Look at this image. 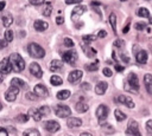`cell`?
<instances>
[{
	"instance_id": "48",
	"label": "cell",
	"mask_w": 152,
	"mask_h": 136,
	"mask_svg": "<svg viewBox=\"0 0 152 136\" xmlns=\"http://www.w3.org/2000/svg\"><path fill=\"white\" fill-rule=\"evenodd\" d=\"M81 89H82V90H89V89H90V84L87 83V82H84V83L81 84Z\"/></svg>"
},
{
	"instance_id": "4",
	"label": "cell",
	"mask_w": 152,
	"mask_h": 136,
	"mask_svg": "<svg viewBox=\"0 0 152 136\" xmlns=\"http://www.w3.org/2000/svg\"><path fill=\"white\" fill-rule=\"evenodd\" d=\"M108 116V106L104 104H101L97 106L96 109V117L99 121L100 125H103V123H106V118Z\"/></svg>"
},
{
	"instance_id": "25",
	"label": "cell",
	"mask_w": 152,
	"mask_h": 136,
	"mask_svg": "<svg viewBox=\"0 0 152 136\" xmlns=\"http://www.w3.org/2000/svg\"><path fill=\"white\" fill-rule=\"evenodd\" d=\"M70 95H71V92H70L69 90H61V91L57 92L56 97H57L58 99H61V101H64V99H68V98L70 97Z\"/></svg>"
},
{
	"instance_id": "14",
	"label": "cell",
	"mask_w": 152,
	"mask_h": 136,
	"mask_svg": "<svg viewBox=\"0 0 152 136\" xmlns=\"http://www.w3.org/2000/svg\"><path fill=\"white\" fill-rule=\"evenodd\" d=\"M118 102L119 103H121V104H125L127 108H129V109H132V108H134V102L129 98V97H127V96H125V95H120V96H118Z\"/></svg>"
},
{
	"instance_id": "15",
	"label": "cell",
	"mask_w": 152,
	"mask_h": 136,
	"mask_svg": "<svg viewBox=\"0 0 152 136\" xmlns=\"http://www.w3.org/2000/svg\"><path fill=\"white\" fill-rule=\"evenodd\" d=\"M84 12H86V6H82V5L76 6V7L72 9V12H71V19H72V20L77 19V18L81 17Z\"/></svg>"
},
{
	"instance_id": "13",
	"label": "cell",
	"mask_w": 152,
	"mask_h": 136,
	"mask_svg": "<svg viewBox=\"0 0 152 136\" xmlns=\"http://www.w3.org/2000/svg\"><path fill=\"white\" fill-rule=\"evenodd\" d=\"M33 91L36 92V95H37L38 97H46V96L49 95V91H48L46 86L43 85V84H37V85L34 86Z\"/></svg>"
},
{
	"instance_id": "11",
	"label": "cell",
	"mask_w": 152,
	"mask_h": 136,
	"mask_svg": "<svg viewBox=\"0 0 152 136\" xmlns=\"http://www.w3.org/2000/svg\"><path fill=\"white\" fill-rule=\"evenodd\" d=\"M11 70H13V69H12V64L10 61V58H4L1 60V64H0V71H1V73H4V75L10 73Z\"/></svg>"
},
{
	"instance_id": "51",
	"label": "cell",
	"mask_w": 152,
	"mask_h": 136,
	"mask_svg": "<svg viewBox=\"0 0 152 136\" xmlns=\"http://www.w3.org/2000/svg\"><path fill=\"white\" fill-rule=\"evenodd\" d=\"M7 135H8L7 130L5 128H0V136H7Z\"/></svg>"
},
{
	"instance_id": "52",
	"label": "cell",
	"mask_w": 152,
	"mask_h": 136,
	"mask_svg": "<svg viewBox=\"0 0 152 136\" xmlns=\"http://www.w3.org/2000/svg\"><path fill=\"white\" fill-rule=\"evenodd\" d=\"M7 43H8V41H7L6 39H2V40H1V47H2V48L6 47V44H7Z\"/></svg>"
},
{
	"instance_id": "40",
	"label": "cell",
	"mask_w": 152,
	"mask_h": 136,
	"mask_svg": "<svg viewBox=\"0 0 152 136\" xmlns=\"http://www.w3.org/2000/svg\"><path fill=\"white\" fill-rule=\"evenodd\" d=\"M145 26H146L145 22H135V24H134V28L138 30V31H142V30L145 28Z\"/></svg>"
},
{
	"instance_id": "55",
	"label": "cell",
	"mask_w": 152,
	"mask_h": 136,
	"mask_svg": "<svg viewBox=\"0 0 152 136\" xmlns=\"http://www.w3.org/2000/svg\"><path fill=\"white\" fill-rule=\"evenodd\" d=\"M128 30H129V25H127L125 28H122V32H124V33H126V32H128Z\"/></svg>"
},
{
	"instance_id": "35",
	"label": "cell",
	"mask_w": 152,
	"mask_h": 136,
	"mask_svg": "<svg viewBox=\"0 0 152 136\" xmlns=\"http://www.w3.org/2000/svg\"><path fill=\"white\" fill-rule=\"evenodd\" d=\"M83 41H86V44H89L91 41H94L96 39V35H93V34H87V35H83L82 37Z\"/></svg>"
},
{
	"instance_id": "44",
	"label": "cell",
	"mask_w": 152,
	"mask_h": 136,
	"mask_svg": "<svg viewBox=\"0 0 152 136\" xmlns=\"http://www.w3.org/2000/svg\"><path fill=\"white\" fill-rule=\"evenodd\" d=\"M28 2H30L31 5H34V6H39V5L44 4V2H45V0H28Z\"/></svg>"
},
{
	"instance_id": "27",
	"label": "cell",
	"mask_w": 152,
	"mask_h": 136,
	"mask_svg": "<svg viewBox=\"0 0 152 136\" xmlns=\"http://www.w3.org/2000/svg\"><path fill=\"white\" fill-rule=\"evenodd\" d=\"M11 85H13V86H17V88H24L25 86V82L23 80V79H19V78H17V77H14V78H12V80H11Z\"/></svg>"
},
{
	"instance_id": "18",
	"label": "cell",
	"mask_w": 152,
	"mask_h": 136,
	"mask_svg": "<svg viewBox=\"0 0 152 136\" xmlns=\"http://www.w3.org/2000/svg\"><path fill=\"white\" fill-rule=\"evenodd\" d=\"M135 59H137V61H138L139 64H145V63L147 61V52L144 51V50L139 51V52L135 54Z\"/></svg>"
},
{
	"instance_id": "6",
	"label": "cell",
	"mask_w": 152,
	"mask_h": 136,
	"mask_svg": "<svg viewBox=\"0 0 152 136\" xmlns=\"http://www.w3.org/2000/svg\"><path fill=\"white\" fill-rule=\"evenodd\" d=\"M62 59H63L64 63H66L69 65H75V63L77 60V52L74 51V50L66 51L62 54Z\"/></svg>"
},
{
	"instance_id": "56",
	"label": "cell",
	"mask_w": 152,
	"mask_h": 136,
	"mask_svg": "<svg viewBox=\"0 0 152 136\" xmlns=\"http://www.w3.org/2000/svg\"><path fill=\"white\" fill-rule=\"evenodd\" d=\"M80 136H93V135H91L90 132H82Z\"/></svg>"
},
{
	"instance_id": "43",
	"label": "cell",
	"mask_w": 152,
	"mask_h": 136,
	"mask_svg": "<svg viewBox=\"0 0 152 136\" xmlns=\"http://www.w3.org/2000/svg\"><path fill=\"white\" fill-rule=\"evenodd\" d=\"M102 73H103L106 77H112V75H113L112 70H110V69H108V67H104V69L102 70Z\"/></svg>"
},
{
	"instance_id": "42",
	"label": "cell",
	"mask_w": 152,
	"mask_h": 136,
	"mask_svg": "<svg viewBox=\"0 0 152 136\" xmlns=\"http://www.w3.org/2000/svg\"><path fill=\"white\" fill-rule=\"evenodd\" d=\"M113 45H114L115 47H119V48H120V47H122V46L125 45V41H124L122 39H116V40L114 41V44H113Z\"/></svg>"
},
{
	"instance_id": "47",
	"label": "cell",
	"mask_w": 152,
	"mask_h": 136,
	"mask_svg": "<svg viewBox=\"0 0 152 136\" xmlns=\"http://www.w3.org/2000/svg\"><path fill=\"white\" fill-rule=\"evenodd\" d=\"M64 22V18L62 17V15H58L57 18H56V24L57 25H62Z\"/></svg>"
},
{
	"instance_id": "19",
	"label": "cell",
	"mask_w": 152,
	"mask_h": 136,
	"mask_svg": "<svg viewBox=\"0 0 152 136\" xmlns=\"http://www.w3.org/2000/svg\"><path fill=\"white\" fill-rule=\"evenodd\" d=\"M144 83H145V88H146L147 92L152 93V76L150 73H146L144 76Z\"/></svg>"
},
{
	"instance_id": "41",
	"label": "cell",
	"mask_w": 152,
	"mask_h": 136,
	"mask_svg": "<svg viewBox=\"0 0 152 136\" xmlns=\"http://www.w3.org/2000/svg\"><path fill=\"white\" fill-rule=\"evenodd\" d=\"M25 96H26V98H27V99H31V101H34V99H37V98H38V96L36 95V92H34V91H33V92H27Z\"/></svg>"
},
{
	"instance_id": "38",
	"label": "cell",
	"mask_w": 152,
	"mask_h": 136,
	"mask_svg": "<svg viewBox=\"0 0 152 136\" xmlns=\"http://www.w3.org/2000/svg\"><path fill=\"white\" fill-rule=\"evenodd\" d=\"M97 69H99L97 61H96V63H90V64L87 65V70H88V71H96Z\"/></svg>"
},
{
	"instance_id": "57",
	"label": "cell",
	"mask_w": 152,
	"mask_h": 136,
	"mask_svg": "<svg viewBox=\"0 0 152 136\" xmlns=\"http://www.w3.org/2000/svg\"><path fill=\"white\" fill-rule=\"evenodd\" d=\"M148 19H150V22H151V24H152V18H151V17H150V18H148Z\"/></svg>"
},
{
	"instance_id": "23",
	"label": "cell",
	"mask_w": 152,
	"mask_h": 136,
	"mask_svg": "<svg viewBox=\"0 0 152 136\" xmlns=\"http://www.w3.org/2000/svg\"><path fill=\"white\" fill-rule=\"evenodd\" d=\"M1 20H2V25H4L5 27H8V26H11L12 22H13V17H12V14L6 13V14L2 15Z\"/></svg>"
},
{
	"instance_id": "30",
	"label": "cell",
	"mask_w": 152,
	"mask_h": 136,
	"mask_svg": "<svg viewBox=\"0 0 152 136\" xmlns=\"http://www.w3.org/2000/svg\"><path fill=\"white\" fill-rule=\"evenodd\" d=\"M51 13H52V4L51 2H46L45 7L43 9V14H44V17H50Z\"/></svg>"
},
{
	"instance_id": "54",
	"label": "cell",
	"mask_w": 152,
	"mask_h": 136,
	"mask_svg": "<svg viewBox=\"0 0 152 136\" xmlns=\"http://www.w3.org/2000/svg\"><path fill=\"white\" fill-rule=\"evenodd\" d=\"M5 4H6V2H5L4 0L0 2V9H1V11H2V9H4V7H5Z\"/></svg>"
},
{
	"instance_id": "49",
	"label": "cell",
	"mask_w": 152,
	"mask_h": 136,
	"mask_svg": "<svg viewBox=\"0 0 152 136\" xmlns=\"http://www.w3.org/2000/svg\"><path fill=\"white\" fill-rule=\"evenodd\" d=\"M64 1H65L66 5H72V4H78V2H81L82 0H64Z\"/></svg>"
},
{
	"instance_id": "12",
	"label": "cell",
	"mask_w": 152,
	"mask_h": 136,
	"mask_svg": "<svg viewBox=\"0 0 152 136\" xmlns=\"http://www.w3.org/2000/svg\"><path fill=\"white\" fill-rule=\"evenodd\" d=\"M30 72H31L32 76H34L36 78H42V76H43L42 67H40L39 64H37V63H31V64H30Z\"/></svg>"
},
{
	"instance_id": "28",
	"label": "cell",
	"mask_w": 152,
	"mask_h": 136,
	"mask_svg": "<svg viewBox=\"0 0 152 136\" xmlns=\"http://www.w3.org/2000/svg\"><path fill=\"white\" fill-rule=\"evenodd\" d=\"M137 14L138 17H142V18H150V12L147 8L145 7H140L138 11H137Z\"/></svg>"
},
{
	"instance_id": "46",
	"label": "cell",
	"mask_w": 152,
	"mask_h": 136,
	"mask_svg": "<svg viewBox=\"0 0 152 136\" xmlns=\"http://www.w3.org/2000/svg\"><path fill=\"white\" fill-rule=\"evenodd\" d=\"M146 129L148 132H152V119H148L146 122Z\"/></svg>"
},
{
	"instance_id": "3",
	"label": "cell",
	"mask_w": 152,
	"mask_h": 136,
	"mask_svg": "<svg viewBox=\"0 0 152 136\" xmlns=\"http://www.w3.org/2000/svg\"><path fill=\"white\" fill-rule=\"evenodd\" d=\"M27 51H28L30 56L33 57V58H43L45 56L44 48L42 46H39L38 44H36V43H31L27 47Z\"/></svg>"
},
{
	"instance_id": "29",
	"label": "cell",
	"mask_w": 152,
	"mask_h": 136,
	"mask_svg": "<svg viewBox=\"0 0 152 136\" xmlns=\"http://www.w3.org/2000/svg\"><path fill=\"white\" fill-rule=\"evenodd\" d=\"M50 83H51L52 85L57 86V85H61V84L63 83V80H62V78H61L59 76L53 75V76H51V78H50Z\"/></svg>"
},
{
	"instance_id": "5",
	"label": "cell",
	"mask_w": 152,
	"mask_h": 136,
	"mask_svg": "<svg viewBox=\"0 0 152 136\" xmlns=\"http://www.w3.org/2000/svg\"><path fill=\"white\" fill-rule=\"evenodd\" d=\"M126 135L127 136H141L137 121H134V119H129L128 121L127 129H126Z\"/></svg>"
},
{
	"instance_id": "1",
	"label": "cell",
	"mask_w": 152,
	"mask_h": 136,
	"mask_svg": "<svg viewBox=\"0 0 152 136\" xmlns=\"http://www.w3.org/2000/svg\"><path fill=\"white\" fill-rule=\"evenodd\" d=\"M124 89L126 91H129V92H133V93H138V90H139V79H138V76L134 73V72H131L125 82V85H124Z\"/></svg>"
},
{
	"instance_id": "37",
	"label": "cell",
	"mask_w": 152,
	"mask_h": 136,
	"mask_svg": "<svg viewBox=\"0 0 152 136\" xmlns=\"http://www.w3.org/2000/svg\"><path fill=\"white\" fill-rule=\"evenodd\" d=\"M103 132L104 134H113L114 132V128L110 125V124H106L103 125Z\"/></svg>"
},
{
	"instance_id": "33",
	"label": "cell",
	"mask_w": 152,
	"mask_h": 136,
	"mask_svg": "<svg viewBox=\"0 0 152 136\" xmlns=\"http://www.w3.org/2000/svg\"><path fill=\"white\" fill-rule=\"evenodd\" d=\"M23 135L24 136H40V134L37 129H27V130L24 131Z\"/></svg>"
},
{
	"instance_id": "53",
	"label": "cell",
	"mask_w": 152,
	"mask_h": 136,
	"mask_svg": "<svg viewBox=\"0 0 152 136\" xmlns=\"http://www.w3.org/2000/svg\"><path fill=\"white\" fill-rule=\"evenodd\" d=\"M115 69H116L118 71H124V66H120L119 64H115Z\"/></svg>"
},
{
	"instance_id": "34",
	"label": "cell",
	"mask_w": 152,
	"mask_h": 136,
	"mask_svg": "<svg viewBox=\"0 0 152 136\" xmlns=\"http://www.w3.org/2000/svg\"><path fill=\"white\" fill-rule=\"evenodd\" d=\"M28 117H30V115H26V114H20V115H18L17 116V121L18 122H20V123H25V122H27L28 121Z\"/></svg>"
},
{
	"instance_id": "10",
	"label": "cell",
	"mask_w": 152,
	"mask_h": 136,
	"mask_svg": "<svg viewBox=\"0 0 152 136\" xmlns=\"http://www.w3.org/2000/svg\"><path fill=\"white\" fill-rule=\"evenodd\" d=\"M82 76H83V73H82L81 70H74V71H71V72L69 73V76H68V82L71 83V84H75V83H77V82L82 78Z\"/></svg>"
},
{
	"instance_id": "26",
	"label": "cell",
	"mask_w": 152,
	"mask_h": 136,
	"mask_svg": "<svg viewBox=\"0 0 152 136\" xmlns=\"http://www.w3.org/2000/svg\"><path fill=\"white\" fill-rule=\"evenodd\" d=\"M82 48H83L84 52H87V56H88V57H94V56L96 54V50L93 48V47H90L88 44L82 45Z\"/></svg>"
},
{
	"instance_id": "45",
	"label": "cell",
	"mask_w": 152,
	"mask_h": 136,
	"mask_svg": "<svg viewBox=\"0 0 152 136\" xmlns=\"http://www.w3.org/2000/svg\"><path fill=\"white\" fill-rule=\"evenodd\" d=\"M64 44H65V46H68V47H72V46H74V41H72L70 38H64Z\"/></svg>"
},
{
	"instance_id": "39",
	"label": "cell",
	"mask_w": 152,
	"mask_h": 136,
	"mask_svg": "<svg viewBox=\"0 0 152 136\" xmlns=\"http://www.w3.org/2000/svg\"><path fill=\"white\" fill-rule=\"evenodd\" d=\"M39 111H40V114H42L43 116H45V115H49V114H50V108L46 106V105H43V106L39 108Z\"/></svg>"
},
{
	"instance_id": "21",
	"label": "cell",
	"mask_w": 152,
	"mask_h": 136,
	"mask_svg": "<svg viewBox=\"0 0 152 136\" xmlns=\"http://www.w3.org/2000/svg\"><path fill=\"white\" fill-rule=\"evenodd\" d=\"M28 115L34 119V121H40L42 119V117H43V115L40 114V111H39V109H36V108H31L30 109V111H28Z\"/></svg>"
},
{
	"instance_id": "2",
	"label": "cell",
	"mask_w": 152,
	"mask_h": 136,
	"mask_svg": "<svg viewBox=\"0 0 152 136\" xmlns=\"http://www.w3.org/2000/svg\"><path fill=\"white\" fill-rule=\"evenodd\" d=\"M10 61L12 64V69L14 72H20L25 69V61H24L23 57L18 53H12L10 56Z\"/></svg>"
},
{
	"instance_id": "8",
	"label": "cell",
	"mask_w": 152,
	"mask_h": 136,
	"mask_svg": "<svg viewBox=\"0 0 152 136\" xmlns=\"http://www.w3.org/2000/svg\"><path fill=\"white\" fill-rule=\"evenodd\" d=\"M18 93H19V88L11 85L8 88V90L5 92V98H6L7 102H14L17 96H18Z\"/></svg>"
},
{
	"instance_id": "16",
	"label": "cell",
	"mask_w": 152,
	"mask_h": 136,
	"mask_svg": "<svg viewBox=\"0 0 152 136\" xmlns=\"http://www.w3.org/2000/svg\"><path fill=\"white\" fill-rule=\"evenodd\" d=\"M33 26H34V30H36V31H38V32H43V31L48 30L49 24H48L46 21H43V20H36L34 24H33Z\"/></svg>"
},
{
	"instance_id": "32",
	"label": "cell",
	"mask_w": 152,
	"mask_h": 136,
	"mask_svg": "<svg viewBox=\"0 0 152 136\" xmlns=\"http://www.w3.org/2000/svg\"><path fill=\"white\" fill-rule=\"evenodd\" d=\"M114 116H115V119H116L118 122H121V121L126 119V115H125L121 110H119V109H116V110L114 111Z\"/></svg>"
},
{
	"instance_id": "50",
	"label": "cell",
	"mask_w": 152,
	"mask_h": 136,
	"mask_svg": "<svg viewBox=\"0 0 152 136\" xmlns=\"http://www.w3.org/2000/svg\"><path fill=\"white\" fill-rule=\"evenodd\" d=\"M107 35V32L104 31V30H101L99 33H97V37H100V38H104Z\"/></svg>"
},
{
	"instance_id": "31",
	"label": "cell",
	"mask_w": 152,
	"mask_h": 136,
	"mask_svg": "<svg viewBox=\"0 0 152 136\" xmlns=\"http://www.w3.org/2000/svg\"><path fill=\"white\" fill-rule=\"evenodd\" d=\"M109 22H110L112 30L114 31V33H116V15L114 13H110V15H109Z\"/></svg>"
},
{
	"instance_id": "58",
	"label": "cell",
	"mask_w": 152,
	"mask_h": 136,
	"mask_svg": "<svg viewBox=\"0 0 152 136\" xmlns=\"http://www.w3.org/2000/svg\"><path fill=\"white\" fill-rule=\"evenodd\" d=\"M146 1H148V0H146Z\"/></svg>"
},
{
	"instance_id": "22",
	"label": "cell",
	"mask_w": 152,
	"mask_h": 136,
	"mask_svg": "<svg viewBox=\"0 0 152 136\" xmlns=\"http://www.w3.org/2000/svg\"><path fill=\"white\" fill-rule=\"evenodd\" d=\"M66 124H68L69 128H77V127H81L82 125V121L80 118L72 117V118H69L66 121Z\"/></svg>"
},
{
	"instance_id": "17",
	"label": "cell",
	"mask_w": 152,
	"mask_h": 136,
	"mask_svg": "<svg viewBox=\"0 0 152 136\" xmlns=\"http://www.w3.org/2000/svg\"><path fill=\"white\" fill-rule=\"evenodd\" d=\"M62 67H63L62 60L53 59V60L50 63V71H52V72H57V71H59Z\"/></svg>"
},
{
	"instance_id": "36",
	"label": "cell",
	"mask_w": 152,
	"mask_h": 136,
	"mask_svg": "<svg viewBox=\"0 0 152 136\" xmlns=\"http://www.w3.org/2000/svg\"><path fill=\"white\" fill-rule=\"evenodd\" d=\"M5 39L8 43H11L13 40V31L12 30H6V32H5Z\"/></svg>"
},
{
	"instance_id": "7",
	"label": "cell",
	"mask_w": 152,
	"mask_h": 136,
	"mask_svg": "<svg viewBox=\"0 0 152 136\" xmlns=\"http://www.w3.org/2000/svg\"><path fill=\"white\" fill-rule=\"evenodd\" d=\"M55 114H56V116H58V117H61V118H66V117H69V116L71 115V110H70L69 106L61 104V105H57V106H56Z\"/></svg>"
},
{
	"instance_id": "20",
	"label": "cell",
	"mask_w": 152,
	"mask_h": 136,
	"mask_svg": "<svg viewBox=\"0 0 152 136\" xmlns=\"http://www.w3.org/2000/svg\"><path fill=\"white\" fill-rule=\"evenodd\" d=\"M107 88H108V84H107L106 82H100V83H97L96 86H95V92H96L97 95H103V93L106 92Z\"/></svg>"
},
{
	"instance_id": "24",
	"label": "cell",
	"mask_w": 152,
	"mask_h": 136,
	"mask_svg": "<svg viewBox=\"0 0 152 136\" xmlns=\"http://www.w3.org/2000/svg\"><path fill=\"white\" fill-rule=\"evenodd\" d=\"M75 109H76L77 112H86V111H88L89 106H88V104L84 103V102H78V103L75 104Z\"/></svg>"
},
{
	"instance_id": "9",
	"label": "cell",
	"mask_w": 152,
	"mask_h": 136,
	"mask_svg": "<svg viewBox=\"0 0 152 136\" xmlns=\"http://www.w3.org/2000/svg\"><path fill=\"white\" fill-rule=\"evenodd\" d=\"M44 128H45L46 131L53 134V132H56V131H58V130L61 129V125H59L58 122L50 119V121H46V122L44 123Z\"/></svg>"
}]
</instances>
